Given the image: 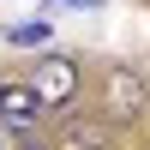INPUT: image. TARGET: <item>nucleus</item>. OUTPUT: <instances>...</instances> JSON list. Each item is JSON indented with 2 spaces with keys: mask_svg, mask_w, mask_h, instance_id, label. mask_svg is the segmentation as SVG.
Masks as SVG:
<instances>
[{
  "mask_svg": "<svg viewBox=\"0 0 150 150\" xmlns=\"http://www.w3.org/2000/svg\"><path fill=\"white\" fill-rule=\"evenodd\" d=\"M150 108V78L138 66H108L102 72V120L108 126H132Z\"/></svg>",
  "mask_w": 150,
  "mask_h": 150,
  "instance_id": "1",
  "label": "nucleus"
},
{
  "mask_svg": "<svg viewBox=\"0 0 150 150\" xmlns=\"http://www.w3.org/2000/svg\"><path fill=\"white\" fill-rule=\"evenodd\" d=\"M30 90L42 96L48 114L72 108V96H78V60H72V54H42V60L30 66Z\"/></svg>",
  "mask_w": 150,
  "mask_h": 150,
  "instance_id": "2",
  "label": "nucleus"
},
{
  "mask_svg": "<svg viewBox=\"0 0 150 150\" xmlns=\"http://www.w3.org/2000/svg\"><path fill=\"white\" fill-rule=\"evenodd\" d=\"M48 36H54V24H48V18H36V24H18V30H6V42H12V48H42Z\"/></svg>",
  "mask_w": 150,
  "mask_h": 150,
  "instance_id": "5",
  "label": "nucleus"
},
{
  "mask_svg": "<svg viewBox=\"0 0 150 150\" xmlns=\"http://www.w3.org/2000/svg\"><path fill=\"white\" fill-rule=\"evenodd\" d=\"M54 150H114V126L102 114H66L54 132Z\"/></svg>",
  "mask_w": 150,
  "mask_h": 150,
  "instance_id": "4",
  "label": "nucleus"
},
{
  "mask_svg": "<svg viewBox=\"0 0 150 150\" xmlns=\"http://www.w3.org/2000/svg\"><path fill=\"white\" fill-rule=\"evenodd\" d=\"M42 96L30 90V78H0V120H6L12 132H30L36 120H42Z\"/></svg>",
  "mask_w": 150,
  "mask_h": 150,
  "instance_id": "3",
  "label": "nucleus"
}]
</instances>
